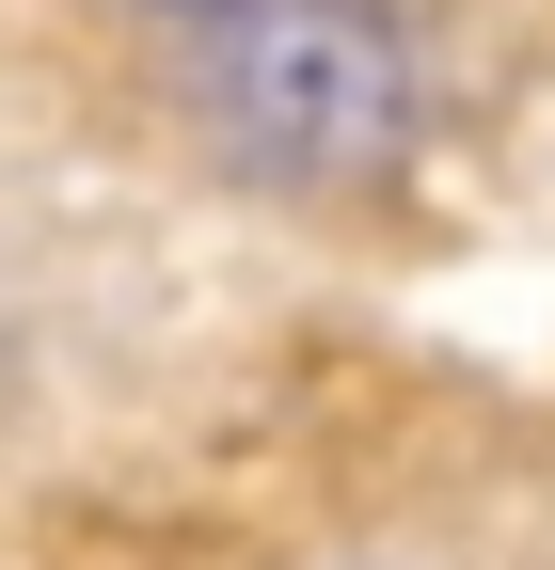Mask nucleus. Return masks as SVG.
<instances>
[{
  "label": "nucleus",
  "instance_id": "obj_1",
  "mask_svg": "<svg viewBox=\"0 0 555 570\" xmlns=\"http://www.w3.org/2000/svg\"><path fill=\"white\" fill-rule=\"evenodd\" d=\"M412 127H429V48L397 0H238L191 48V142L238 190H286V206L381 190Z\"/></svg>",
  "mask_w": 555,
  "mask_h": 570
},
{
  "label": "nucleus",
  "instance_id": "obj_2",
  "mask_svg": "<svg viewBox=\"0 0 555 570\" xmlns=\"http://www.w3.org/2000/svg\"><path fill=\"white\" fill-rule=\"evenodd\" d=\"M144 17H175V32H206V17H238V0H144Z\"/></svg>",
  "mask_w": 555,
  "mask_h": 570
}]
</instances>
